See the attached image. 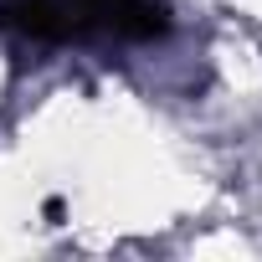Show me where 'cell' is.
Instances as JSON below:
<instances>
[{
	"instance_id": "cell-1",
	"label": "cell",
	"mask_w": 262,
	"mask_h": 262,
	"mask_svg": "<svg viewBox=\"0 0 262 262\" xmlns=\"http://www.w3.org/2000/svg\"><path fill=\"white\" fill-rule=\"evenodd\" d=\"M170 16L160 0H6L0 6V31H16L26 41H77L88 31L103 36H165Z\"/></svg>"
}]
</instances>
